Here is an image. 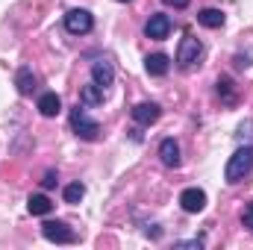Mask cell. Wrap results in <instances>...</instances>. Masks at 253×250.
Listing matches in <instances>:
<instances>
[{"mask_svg":"<svg viewBox=\"0 0 253 250\" xmlns=\"http://www.w3.org/2000/svg\"><path fill=\"white\" fill-rule=\"evenodd\" d=\"M248 174H253V144H245V147H239L230 159H227V168H224V180L230 183V186H236V183H242Z\"/></svg>","mask_w":253,"mask_h":250,"instance_id":"cell-1","label":"cell"},{"mask_svg":"<svg viewBox=\"0 0 253 250\" xmlns=\"http://www.w3.org/2000/svg\"><path fill=\"white\" fill-rule=\"evenodd\" d=\"M71 129H74L77 138H83V141H97V138H100V124H97L94 118H88L85 109H80V106L71 109Z\"/></svg>","mask_w":253,"mask_h":250,"instance_id":"cell-2","label":"cell"},{"mask_svg":"<svg viewBox=\"0 0 253 250\" xmlns=\"http://www.w3.org/2000/svg\"><path fill=\"white\" fill-rule=\"evenodd\" d=\"M200 56H203V42L194 39L191 33H186L183 42H180V47H177V65L183 71H189V68H194V65L200 62Z\"/></svg>","mask_w":253,"mask_h":250,"instance_id":"cell-3","label":"cell"},{"mask_svg":"<svg viewBox=\"0 0 253 250\" xmlns=\"http://www.w3.org/2000/svg\"><path fill=\"white\" fill-rule=\"evenodd\" d=\"M65 30H68L71 36H85V33H91V30H94L91 12H88V9H71V12L65 15Z\"/></svg>","mask_w":253,"mask_h":250,"instance_id":"cell-4","label":"cell"},{"mask_svg":"<svg viewBox=\"0 0 253 250\" xmlns=\"http://www.w3.org/2000/svg\"><path fill=\"white\" fill-rule=\"evenodd\" d=\"M42 236L53 245H74L77 242V233L65 224V221H44L42 224Z\"/></svg>","mask_w":253,"mask_h":250,"instance_id":"cell-5","label":"cell"},{"mask_svg":"<svg viewBox=\"0 0 253 250\" xmlns=\"http://www.w3.org/2000/svg\"><path fill=\"white\" fill-rule=\"evenodd\" d=\"M129 115H132V121L141 126H150L156 124L159 118H162V106L159 103H153V100H144V103H135L132 109H129Z\"/></svg>","mask_w":253,"mask_h":250,"instance_id":"cell-6","label":"cell"},{"mask_svg":"<svg viewBox=\"0 0 253 250\" xmlns=\"http://www.w3.org/2000/svg\"><path fill=\"white\" fill-rule=\"evenodd\" d=\"M168 33H171V18H168V15L156 12V15L147 18V24H144V36H147V39L162 42V39H168Z\"/></svg>","mask_w":253,"mask_h":250,"instance_id":"cell-7","label":"cell"},{"mask_svg":"<svg viewBox=\"0 0 253 250\" xmlns=\"http://www.w3.org/2000/svg\"><path fill=\"white\" fill-rule=\"evenodd\" d=\"M180 206H183V212H189V215L203 212V206H206V191H203V188H186V191L180 194Z\"/></svg>","mask_w":253,"mask_h":250,"instance_id":"cell-8","label":"cell"},{"mask_svg":"<svg viewBox=\"0 0 253 250\" xmlns=\"http://www.w3.org/2000/svg\"><path fill=\"white\" fill-rule=\"evenodd\" d=\"M159 159H162L165 168H180L183 156H180V144H177V138H162V144H159Z\"/></svg>","mask_w":253,"mask_h":250,"instance_id":"cell-9","label":"cell"},{"mask_svg":"<svg viewBox=\"0 0 253 250\" xmlns=\"http://www.w3.org/2000/svg\"><path fill=\"white\" fill-rule=\"evenodd\" d=\"M91 80H94L100 88H106V91H109V85L115 83V68H112V62L97 59V62L91 65Z\"/></svg>","mask_w":253,"mask_h":250,"instance_id":"cell-10","label":"cell"},{"mask_svg":"<svg viewBox=\"0 0 253 250\" xmlns=\"http://www.w3.org/2000/svg\"><path fill=\"white\" fill-rule=\"evenodd\" d=\"M36 74H33V68L30 65H21L18 71H15V85H18V94H24V97H30L33 91H36Z\"/></svg>","mask_w":253,"mask_h":250,"instance_id":"cell-11","label":"cell"},{"mask_svg":"<svg viewBox=\"0 0 253 250\" xmlns=\"http://www.w3.org/2000/svg\"><path fill=\"white\" fill-rule=\"evenodd\" d=\"M103 100H106V88H100L94 80L80 88V103H83V106H100Z\"/></svg>","mask_w":253,"mask_h":250,"instance_id":"cell-12","label":"cell"},{"mask_svg":"<svg viewBox=\"0 0 253 250\" xmlns=\"http://www.w3.org/2000/svg\"><path fill=\"white\" fill-rule=\"evenodd\" d=\"M215 91H218L221 103H227V106H236V103H239V91H236V83H233L230 77H218Z\"/></svg>","mask_w":253,"mask_h":250,"instance_id":"cell-13","label":"cell"},{"mask_svg":"<svg viewBox=\"0 0 253 250\" xmlns=\"http://www.w3.org/2000/svg\"><path fill=\"white\" fill-rule=\"evenodd\" d=\"M39 112H42L44 118H56V115L62 112V100H59V94H56V91H44V94L39 97Z\"/></svg>","mask_w":253,"mask_h":250,"instance_id":"cell-14","label":"cell"},{"mask_svg":"<svg viewBox=\"0 0 253 250\" xmlns=\"http://www.w3.org/2000/svg\"><path fill=\"white\" fill-rule=\"evenodd\" d=\"M144 68H147L150 77H165V74L171 71V59H168L165 53H150V56L144 59Z\"/></svg>","mask_w":253,"mask_h":250,"instance_id":"cell-15","label":"cell"},{"mask_svg":"<svg viewBox=\"0 0 253 250\" xmlns=\"http://www.w3.org/2000/svg\"><path fill=\"white\" fill-rule=\"evenodd\" d=\"M224 21H227V15L221 9H200L197 12V24L200 27H209V30H221Z\"/></svg>","mask_w":253,"mask_h":250,"instance_id":"cell-16","label":"cell"},{"mask_svg":"<svg viewBox=\"0 0 253 250\" xmlns=\"http://www.w3.org/2000/svg\"><path fill=\"white\" fill-rule=\"evenodd\" d=\"M27 209H30V215H50L53 212V203H50L47 194H30Z\"/></svg>","mask_w":253,"mask_h":250,"instance_id":"cell-17","label":"cell"},{"mask_svg":"<svg viewBox=\"0 0 253 250\" xmlns=\"http://www.w3.org/2000/svg\"><path fill=\"white\" fill-rule=\"evenodd\" d=\"M62 197H65V203H80L85 197V186L83 183H71V186H65Z\"/></svg>","mask_w":253,"mask_h":250,"instance_id":"cell-18","label":"cell"},{"mask_svg":"<svg viewBox=\"0 0 253 250\" xmlns=\"http://www.w3.org/2000/svg\"><path fill=\"white\" fill-rule=\"evenodd\" d=\"M242 224L253 233V200L251 203H245V209H242Z\"/></svg>","mask_w":253,"mask_h":250,"instance_id":"cell-19","label":"cell"},{"mask_svg":"<svg viewBox=\"0 0 253 250\" xmlns=\"http://www.w3.org/2000/svg\"><path fill=\"white\" fill-rule=\"evenodd\" d=\"M236 135H239L242 141H245V138H251V135H253V118L242 121V124H239V132H236Z\"/></svg>","mask_w":253,"mask_h":250,"instance_id":"cell-20","label":"cell"},{"mask_svg":"<svg viewBox=\"0 0 253 250\" xmlns=\"http://www.w3.org/2000/svg\"><path fill=\"white\" fill-rule=\"evenodd\" d=\"M56 183H59V177H56V171H47V174H44V180H42V188H53Z\"/></svg>","mask_w":253,"mask_h":250,"instance_id":"cell-21","label":"cell"},{"mask_svg":"<svg viewBox=\"0 0 253 250\" xmlns=\"http://www.w3.org/2000/svg\"><path fill=\"white\" fill-rule=\"evenodd\" d=\"M177 248H203V239H189V242H177Z\"/></svg>","mask_w":253,"mask_h":250,"instance_id":"cell-22","label":"cell"},{"mask_svg":"<svg viewBox=\"0 0 253 250\" xmlns=\"http://www.w3.org/2000/svg\"><path fill=\"white\" fill-rule=\"evenodd\" d=\"M191 0H165V6H174V9H186Z\"/></svg>","mask_w":253,"mask_h":250,"instance_id":"cell-23","label":"cell"},{"mask_svg":"<svg viewBox=\"0 0 253 250\" xmlns=\"http://www.w3.org/2000/svg\"><path fill=\"white\" fill-rule=\"evenodd\" d=\"M236 68H251V56H236Z\"/></svg>","mask_w":253,"mask_h":250,"instance_id":"cell-24","label":"cell"},{"mask_svg":"<svg viewBox=\"0 0 253 250\" xmlns=\"http://www.w3.org/2000/svg\"><path fill=\"white\" fill-rule=\"evenodd\" d=\"M118 3H129V0H118Z\"/></svg>","mask_w":253,"mask_h":250,"instance_id":"cell-25","label":"cell"}]
</instances>
